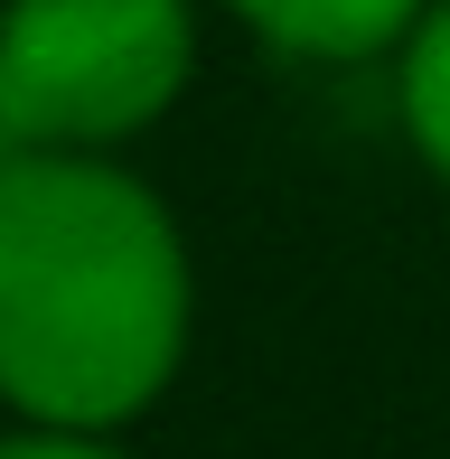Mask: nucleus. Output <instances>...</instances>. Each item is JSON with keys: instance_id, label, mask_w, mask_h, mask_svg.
<instances>
[{"instance_id": "nucleus-1", "label": "nucleus", "mask_w": 450, "mask_h": 459, "mask_svg": "<svg viewBox=\"0 0 450 459\" xmlns=\"http://www.w3.org/2000/svg\"><path fill=\"white\" fill-rule=\"evenodd\" d=\"M197 281L169 206L113 160H0V403L113 441L169 394Z\"/></svg>"}, {"instance_id": "nucleus-2", "label": "nucleus", "mask_w": 450, "mask_h": 459, "mask_svg": "<svg viewBox=\"0 0 450 459\" xmlns=\"http://www.w3.org/2000/svg\"><path fill=\"white\" fill-rule=\"evenodd\" d=\"M197 66L188 0H10L0 160H104L151 132Z\"/></svg>"}, {"instance_id": "nucleus-3", "label": "nucleus", "mask_w": 450, "mask_h": 459, "mask_svg": "<svg viewBox=\"0 0 450 459\" xmlns=\"http://www.w3.org/2000/svg\"><path fill=\"white\" fill-rule=\"evenodd\" d=\"M225 10L291 56H376L403 48L441 0H225Z\"/></svg>"}, {"instance_id": "nucleus-4", "label": "nucleus", "mask_w": 450, "mask_h": 459, "mask_svg": "<svg viewBox=\"0 0 450 459\" xmlns=\"http://www.w3.org/2000/svg\"><path fill=\"white\" fill-rule=\"evenodd\" d=\"M394 103H403V132L413 151L450 178V0L403 38V66H394Z\"/></svg>"}, {"instance_id": "nucleus-5", "label": "nucleus", "mask_w": 450, "mask_h": 459, "mask_svg": "<svg viewBox=\"0 0 450 459\" xmlns=\"http://www.w3.org/2000/svg\"><path fill=\"white\" fill-rule=\"evenodd\" d=\"M0 459H122L113 441H85V431H0Z\"/></svg>"}]
</instances>
